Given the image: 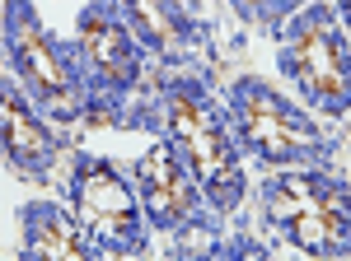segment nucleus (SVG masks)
Instances as JSON below:
<instances>
[{
    "label": "nucleus",
    "mask_w": 351,
    "mask_h": 261,
    "mask_svg": "<svg viewBox=\"0 0 351 261\" xmlns=\"http://www.w3.org/2000/svg\"><path fill=\"white\" fill-rule=\"evenodd\" d=\"M132 182L141 191V206H145V219L155 234H169L183 243L192 234L225 229V219L211 210L202 182L192 178V168L178 159V150L164 135H155V145L132 159Z\"/></svg>",
    "instance_id": "nucleus-8"
},
{
    "label": "nucleus",
    "mask_w": 351,
    "mask_h": 261,
    "mask_svg": "<svg viewBox=\"0 0 351 261\" xmlns=\"http://www.w3.org/2000/svg\"><path fill=\"white\" fill-rule=\"evenodd\" d=\"M337 5V19H342V28H347V38H351V0H332Z\"/></svg>",
    "instance_id": "nucleus-13"
},
{
    "label": "nucleus",
    "mask_w": 351,
    "mask_h": 261,
    "mask_svg": "<svg viewBox=\"0 0 351 261\" xmlns=\"http://www.w3.org/2000/svg\"><path fill=\"white\" fill-rule=\"evenodd\" d=\"M19 219V261H94L99 247L80 215L52 196H28L14 210Z\"/></svg>",
    "instance_id": "nucleus-11"
},
{
    "label": "nucleus",
    "mask_w": 351,
    "mask_h": 261,
    "mask_svg": "<svg viewBox=\"0 0 351 261\" xmlns=\"http://www.w3.org/2000/svg\"><path fill=\"white\" fill-rule=\"evenodd\" d=\"M309 0H230V10H234V19L248 28H258V33H281L291 14H300Z\"/></svg>",
    "instance_id": "nucleus-12"
},
{
    "label": "nucleus",
    "mask_w": 351,
    "mask_h": 261,
    "mask_svg": "<svg viewBox=\"0 0 351 261\" xmlns=\"http://www.w3.org/2000/svg\"><path fill=\"white\" fill-rule=\"evenodd\" d=\"M117 10L150 47V56H160L169 70L197 66V52L206 47V33H211L202 10H192L188 0H117Z\"/></svg>",
    "instance_id": "nucleus-10"
},
{
    "label": "nucleus",
    "mask_w": 351,
    "mask_h": 261,
    "mask_svg": "<svg viewBox=\"0 0 351 261\" xmlns=\"http://www.w3.org/2000/svg\"><path fill=\"white\" fill-rule=\"evenodd\" d=\"M75 38L84 47V66H89V89H94V107L89 117L108 112L104 122L122 130H136L127 117V98L150 94L155 75H150V47L132 33L122 19L117 0H89L75 14Z\"/></svg>",
    "instance_id": "nucleus-7"
},
{
    "label": "nucleus",
    "mask_w": 351,
    "mask_h": 261,
    "mask_svg": "<svg viewBox=\"0 0 351 261\" xmlns=\"http://www.w3.org/2000/svg\"><path fill=\"white\" fill-rule=\"evenodd\" d=\"M150 98H155L160 135L192 168L211 210L230 224L248 201V168H243V145L234 117H230V103L216 94V84L202 66L155 75Z\"/></svg>",
    "instance_id": "nucleus-1"
},
{
    "label": "nucleus",
    "mask_w": 351,
    "mask_h": 261,
    "mask_svg": "<svg viewBox=\"0 0 351 261\" xmlns=\"http://www.w3.org/2000/svg\"><path fill=\"white\" fill-rule=\"evenodd\" d=\"M188 5H192V10H202V0H188Z\"/></svg>",
    "instance_id": "nucleus-14"
},
{
    "label": "nucleus",
    "mask_w": 351,
    "mask_h": 261,
    "mask_svg": "<svg viewBox=\"0 0 351 261\" xmlns=\"http://www.w3.org/2000/svg\"><path fill=\"white\" fill-rule=\"evenodd\" d=\"M225 103L239 130V145L263 168H328L337 135L319 122L314 107L286 98L263 75H234L225 89Z\"/></svg>",
    "instance_id": "nucleus-4"
},
{
    "label": "nucleus",
    "mask_w": 351,
    "mask_h": 261,
    "mask_svg": "<svg viewBox=\"0 0 351 261\" xmlns=\"http://www.w3.org/2000/svg\"><path fill=\"white\" fill-rule=\"evenodd\" d=\"M258 224L304 257H351V182L332 168H267L258 182Z\"/></svg>",
    "instance_id": "nucleus-2"
},
{
    "label": "nucleus",
    "mask_w": 351,
    "mask_h": 261,
    "mask_svg": "<svg viewBox=\"0 0 351 261\" xmlns=\"http://www.w3.org/2000/svg\"><path fill=\"white\" fill-rule=\"evenodd\" d=\"M66 206L80 215L99 257H145L150 252V219L132 182V168L99 150H71L66 173Z\"/></svg>",
    "instance_id": "nucleus-6"
},
{
    "label": "nucleus",
    "mask_w": 351,
    "mask_h": 261,
    "mask_svg": "<svg viewBox=\"0 0 351 261\" xmlns=\"http://www.w3.org/2000/svg\"><path fill=\"white\" fill-rule=\"evenodd\" d=\"M276 70L300 89V103L319 117L351 112V38L332 0H309L276 33Z\"/></svg>",
    "instance_id": "nucleus-5"
},
{
    "label": "nucleus",
    "mask_w": 351,
    "mask_h": 261,
    "mask_svg": "<svg viewBox=\"0 0 351 261\" xmlns=\"http://www.w3.org/2000/svg\"><path fill=\"white\" fill-rule=\"evenodd\" d=\"M0 38H5V66L19 75L28 98L52 117L56 126H75L94 107L89 66H84L80 38H61L33 0H5L0 10Z\"/></svg>",
    "instance_id": "nucleus-3"
},
{
    "label": "nucleus",
    "mask_w": 351,
    "mask_h": 261,
    "mask_svg": "<svg viewBox=\"0 0 351 261\" xmlns=\"http://www.w3.org/2000/svg\"><path fill=\"white\" fill-rule=\"evenodd\" d=\"M0 130H5V168L33 187H52L56 163L71 154V135L28 98L14 70L0 75Z\"/></svg>",
    "instance_id": "nucleus-9"
}]
</instances>
